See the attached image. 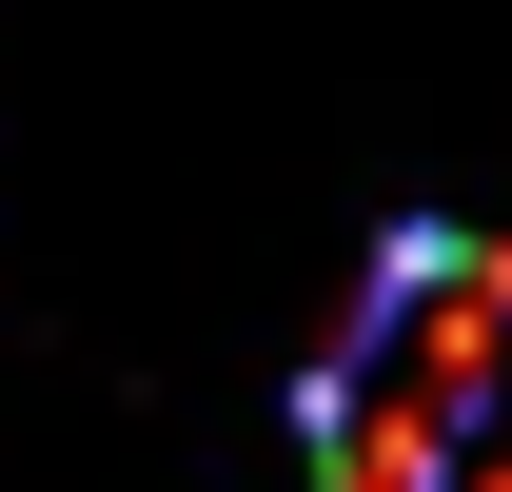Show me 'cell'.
<instances>
[{
    "label": "cell",
    "instance_id": "obj_1",
    "mask_svg": "<svg viewBox=\"0 0 512 492\" xmlns=\"http://www.w3.org/2000/svg\"><path fill=\"white\" fill-rule=\"evenodd\" d=\"M316 492H512V237H394L296 394Z\"/></svg>",
    "mask_w": 512,
    "mask_h": 492
}]
</instances>
